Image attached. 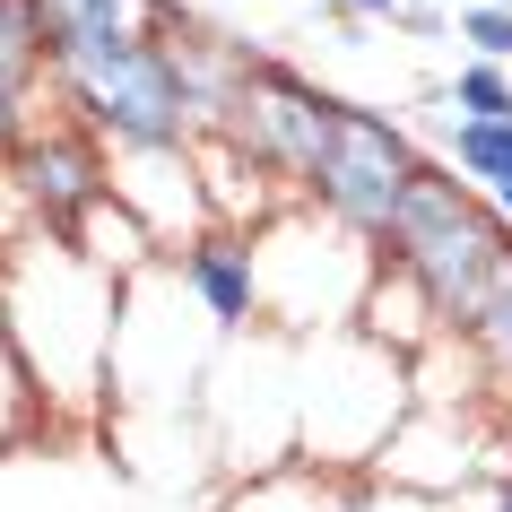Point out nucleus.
Masks as SVG:
<instances>
[{
    "instance_id": "nucleus-1",
    "label": "nucleus",
    "mask_w": 512,
    "mask_h": 512,
    "mask_svg": "<svg viewBox=\"0 0 512 512\" xmlns=\"http://www.w3.org/2000/svg\"><path fill=\"white\" fill-rule=\"evenodd\" d=\"M122 304H131V287L105 278L70 235H27L0 261V322L27 348V365H35L53 408L105 400L113 348H122Z\"/></svg>"
},
{
    "instance_id": "nucleus-2",
    "label": "nucleus",
    "mask_w": 512,
    "mask_h": 512,
    "mask_svg": "<svg viewBox=\"0 0 512 512\" xmlns=\"http://www.w3.org/2000/svg\"><path fill=\"white\" fill-rule=\"evenodd\" d=\"M44 61H53V87L70 96V113L105 148H191L200 139L183 61H174V44L157 27H139V35H44Z\"/></svg>"
},
{
    "instance_id": "nucleus-3",
    "label": "nucleus",
    "mask_w": 512,
    "mask_h": 512,
    "mask_svg": "<svg viewBox=\"0 0 512 512\" xmlns=\"http://www.w3.org/2000/svg\"><path fill=\"white\" fill-rule=\"evenodd\" d=\"M382 261H400V270L434 296V313L460 330L486 304L495 270L512 261V226H504V209H495L486 191H469L452 165L426 157V174L408 183L400 217H391V235H382Z\"/></svg>"
},
{
    "instance_id": "nucleus-4",
    "label": "nucleus",
    "mask_w": 512,
    "mask_h": 512,
    "mask_svg": "<svg viewBox=\"0 0 512 512\" xmlns=\"http://www.w3.org/2000/svg\"><path fill=\"white\" fill-rule=\"evenodd\" d=\"M339 122H348V96L313 87V79L296 70V61L261 53L217 139H235V148H243L252 165H261V174H278V183H287V191L304 200V191L322 183L330 148H339Z\"/></svg>"
},
{
    "instance_id": "nucleus-5",
    "label": "nucleus",
    "mask_w": 512,
    "mask_h": 512,
    "mask_svg": "<svg viewBox=\"0 0 512 512\" xmlns=\"http://www.w3.org/2000/svg\"><path fill=\"white\" fill-rule=\"evenodd\" d=\"M417 174H426V148L408 139L400 113L348 105L339 148H330L322 183L304 191V200H313L330 226H348L356 243H374V252H382V235H391V217H400V200H408V183H417Z\"/></svg>"
},
{
    "instance_id": "nucleus-6",
    "label": "nucleus",
    "mask_w": 512,
    "mask_h": 512,
    "mask_svg": "<svg viewBox=\"0 0 512 512\" xmlns=\"http://www.w3.org/2000/svg\"><path fill=\"white\" fill-rule=\"evenodd\" d=\"M0 183H9V200L35 235H79L87 209L113 200V148L87 122H35L18 139V157L0 165Z\"/></svg>"
},
{
    "instance_id": "nucleus-7",
    "label": "nucleus",
    "mask_w": 512,
    "mask_h": 512,
    "mask_svg": "<svg viewBox=\"0 0 512 512\" xmlns=\"http://www.w3.org/2000/svg\"><path fill=\"white\" fill-rule=\"evenodd\" d=\"M165 270L191 287V304L209 313V330H252L261 322V261H252V235L209 226V235H191L183 252H165Z\"/></svg>"
},
{
    "instance_id": "nucleus-8",
    "label": "nucleus",
    "mask_w": 512,
    "mask_h": 512,
    "mask_svg": "<svg viewBox=\"0 0 512 512\" xmlns=\"http://www.w3.org/2000/svg\"><path fill=\"white\" fill-rule=\"evenodd\" d=\"M374 469H322V460H270L226 486L217 512H374Z\"/></svg>"
},
{
    "instance_id": "nucleus-9",
    "label": "nucleus",
    "mask_w": 512,
    "mask_h": 512,
    "mask_svg": "<svg viewBox=\"0 0 512 512\" xmlns=\"http://www.w3.org/2000/svg\"><path fill=\"white\" fill-rule=\"evenodd\" d=\"M356 330H365L374 348H391V356H426L452 322L434 313V296L400 270V261H382V278H374V296H365V313H356Z\"/></svg>"
},
{
    "instance_id": "nucleus-10",
    "label": "nucleus",
    "mask_w": 512,
    "mask_h": 512,
    "mask_svg": "<svg viewBox=\"0 0 512 512\" xmlns=\"http://www.w3.org/2000/svg\"><path fill=\"white\" fill-rule=\"evenodd\" d=\"M70 243H79V252H87L105 278H122V287H139V278L157 270V252H165V243L148 235L131 209H122V200H96V209H87V226H79Z\"/></svg>"
},
{
    "instance_id": "nucleus-11",
    "label": "nucleus",
    "mask_w": 512,
    "mask_h": 512,
    "mask_svg": "<svg viewBox=\"0 0 512 512\" xmlns=\"http://www.w3.org/2000/svg\"><path fill=\"white\" fill-rule=\"evenodd\" d=\"M443 165H452L469 191H512V122H443Z\"/></svg>"
},
{
    "instance_id": "nucleus-12",
    "label": "nucleus",
    "mask_w": 512,
    "mask_h": 512,
    "mask_svg": "<svg viewBox=\"0 0 512 512\" xmlns=\"http://www.w3.org/2000/svg\"><path fill=\"white\" fill-rule=\"evenodd\" d=\"M44 426H53V400H44V382H35L27 348H18V339H9V322H0V452L35 443Z\"/></svg>"
},
{
    "instance_id": "nucleus-13",
    "label": "nucleus",
    "mask_w": 512,
    "mask_h": 512,
    "mask_svg": "<svg viewBox=\"0 0 512 512\" xmlns=\"http://www.w3.org/2000/svg\"><path fill=\"white\" fill-rule=\"evenodd\" d=\"M44 79H53V61H44V18H35V0H0V87L35 105Z\"/></svg>"
},
{
    "instance_id": "nucleus-14",
    "label": "nucleus",
    "mask_w": 512,
    "mask_h": 512,
    "mask_svg": "<svg viewBox=\"0 0 512 512\" xmlns=\"http://www.w3.org/2000/svg\"><path fill=\"white\" fill-rule=\"evenodd\" d=\"M165 0H35L44 35H139L157 27Z\"/></svg>"
},
{
    "instance_id": "nucleus-15",
    "label": "nucleus",
    "mask_w": 512,
    "mask_h": 512,
    "mask_svg": "<svg viewBox=\"0 0 512 512\" xmlns=\"http://www.w3.org/2000/svg\"><path fill=\"white\" fill-rule=\"evenodd\" d=\"M443 105L460 122H512V70L504 61H460L452 87H443Z\"/></svg>"
},
{
    "instance_id": "nucleus-16",
    "label": "nucleus",
    "mask_w": 512,
    "mask_h": 512,
    "mask_svg": "<svg viewBox=\"0 0 512 512\" xmlns=\"http://www.w3.org/2000/svg\"><path fill=\"white\" fill-rule=\"evenodd\" d=\"M452 35L469 44V61H512V9H486V0H469L452 18Z\"/></svg>"
},
{
    "instance_id": "nucleus-17",
    "label": "nucleus",
    "mask_w": 512,
    "mask_h": 512,
    "mask_svg": "<svg viewBox=\"0 0 512 512\" xmlns=\"http://www.w3.org/2000/svg\"><path fill=\"white\" fill-rule=\"evenodd\" d=\"M400 35H417V44H434V35H452V18L434 9V0H400V18H391Z\"/></svg>"
},
{
    "instance_id": "nucleus-18",
    "label": "nucleus",
    "mask_w": 512,
    "mask_h": 512,
    "mask_svg": "<svg viewBox=\"0 0 512 512\" xmlns=\"http://www.w3.org/2000/svg\"><path fill=\"white\" fill-rule=\"evenodd\" d=\"M330 9H339V18H356V27H365V18H400V0H330Z\"/></svg>"
},
{
    "instance_id": "nucleus-19",
    "label": "nucleus",
    "mask_w": 512,
    "mask_h": 512,
    "mask_svg": "<svg viewBox=\"0 0 512 512\" xmlns=\"http://www.w3.org/2000/svg\"><path fill=\"white\" fill-rule=\"evenodd\" d=\"M495 512H512V460L495 469Z\"/></svg>"
},
{
    "instance_id": "nucleus-20",
    "label": "nucleus",
    "mask_w": 512,
    "mask_h": 512,
    "mask_svg": "<svg viewBox=\"0 0 512 512\" xmlns=\"http://www.w3.org/2000/svg\"><path fill=\"white\" fill-rule=\"evenodd\" d=\"M486 9H512V0H486Z\"/></svg>"
},
{
    "instance_id": "nucleus-21",
    "label": "nucleus",
    "mask_w": 512,
    "mask_h": 512,
    "mask_svg": "<svg viewBox=\"0 0 512 512\" xmlns=\"http://www.w3.org/2000/svg\"><path fill=\"white\" fill-rule=\"evenodd\" d=\"M504 408H512V382H504Z\"/></svg>"
}]
</instances>
